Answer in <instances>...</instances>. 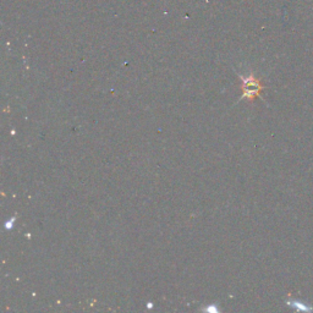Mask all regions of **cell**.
<instances>
[{"label":"cell","instance_id":"1","mask_svg":"<svg viewBox=\"0 0 313 313\" xmlns=\"http://www.w3.org/2000/svg\"><path fill=\"white\" fill-rule=\"evenodd\" d=\"M261 89V83L256 78H248L243 81V96L248 97V98H253L257 96Z\"/></svg>","mask_w":313,"mask_h":313}]
</instances>
